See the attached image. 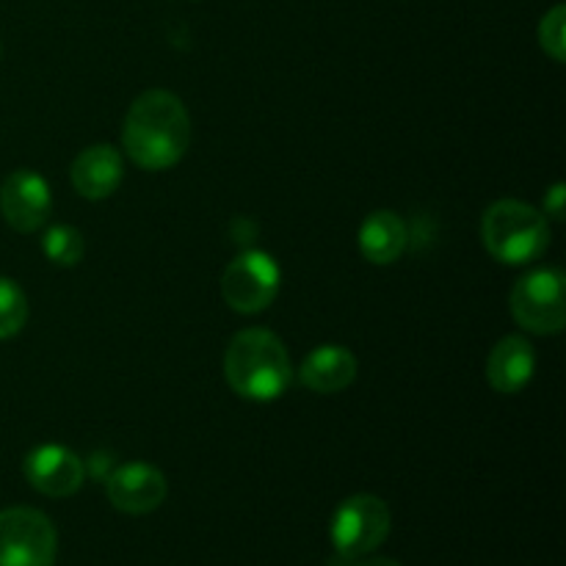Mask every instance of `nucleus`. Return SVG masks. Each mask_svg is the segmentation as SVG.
Here are the masks:
<instances>
[{
	"label": "nucleus",
	"instance_id": "obj_18",
	"mask_svg": "<svg viewBox=\"0 0 566 566\" xmlns=\"http://www.w3.org/2000/svg\"><path fill=\"white\" fill-rule=\"evenodd\" d=\"M564 199H566L564 182H556V186L551 188V193L545 197V213L553 216V219H564Z\"/></svg>",
	"mask_w": 566,
	"mask_h": 566
},
{
	"label": "nucleus",
	"instance_id": "obj_16",
	"mask_svg": "<svg viewBox=\"0 0 566 566\" xmlns=\"http://www.w3.org/2000/svg\"><path fill=\"white\" fill-rule=\"evenodd\" d=\"M28 298L14 280L0 276V340H9L25 326Z\"/></svg>",
	"mask_w": 566,
	"mask_h": 566
},
{
	"label": "nucleus",
	"instance_id": "obj_1",
	"mask_svg": "<svg viewBox=\"0 0 566 566\" xmlns=\"http://www.w3.org/2000/svg\"><path fill=\"white\" fill-rule=\"evenodd\" d=\"M125 153L147 171H164L191 147V116L177 94L153 88L130 105L122 127Z\"/></svg>",
	"mask_w": 566,
	"mask_h": 566
},
{
	"label": "nucleus",
	"instance_id": "obj_7",
	"mask_svg": "<svg viewBox=\"0 0 566 566\" xmlns=\"http://www.w3.org/2000/svg\"><path fill=\"white\" fill-rule=\"evenodd\" d=\"M280 282L282 271L276 260L252 249V252H243L241 258L227 265L224 276H221V293L235 313L254 315L263 313L274 302L276 293H280Z\"/></svg>",
	"mask_w": 566,
	"mask_h": 566
},
{
	"label": "nucleus",
	"instance_id": "obj_3",
	"mask_svg": "<svg viewBox=\"0 0 566 566\" xmlns=\"http://www.w3.org/2000/svg\"><path fill=\"white\" fill-rule=\"evenodd\" d=\"M481 235L492 258L509 265L534 263L551 247V224L545 216L517 199L490 205L481 219Z\"/></svg>",
	"mask_w": 566,
	"mask_h": 566
},
{
	"label": "nucleus",
	"instance_id": "obj_15",
	"mask_svg": "<svg viewBox=\"0 0 566 566\" xmlns=\"http://www.w3.org/2000/svg\"><path fill=\"white\" fill-rule=\"evenodd\" d=\"M42 249L48 254L50 263L55 265H77L83 260V252H86V243H83V235L75 230V227H50L48 235L42 238Z\"/></svg>",
	"mask_w": 566,
	"mask_h": 566
},
{
	"label": "nucleus",
	"instance_id": "obj_6",
	"mask_svg": "<svg viewBox=\"0 0 566 566\" xmlns=\"http://www.w3.org/2000/svg\"><path fill=\"white\" fill-rule=\"evenodd\" d=\"M512 313L523 329L536 335H556L566 324V285L558 269L525 274L512 291Z\"/></svg>",
	"mask_w": 566,
	"mask_h": 566
},
{
	"label": "nucleus",
	"instance_id": "obj_2",
	"mask_svg": "<svg viewBox=\"0 0 566 566\" xmlns=\"http://www.w3.org/2000/svg\"><path fill=\"white\" fill-rule=\"evenodd\" d=\"M224 374L232 390L249 401H274L287 390L293 376L287 348L274 332L243 329L232 337L224 357Z\"/></svg>",
	"mask_w": 566,
	"mask_h": 566
},
{
	"label": "nucleus",
	"instance_id": "obj_4",
	"mask_svg": "<svg viewBox=\"0 0 566 566\" xmlns=\"http://www.w3.org/2000/svg\"><path fill=\"white\" fill-rule=\"evenodd\" d=\"M390 509L376 495H354L337 506L332 517V545L340 558H357L374 553L390 534Z\"/></svg>",
	"mask_w": 566,
	"mask_h": 566
},
{
	"label": "nucleus",
	"instance_id": "obj_14",
	"mask_svg": "<svg viewBox=\"0 0 566 566\" xmlns=\"http://www.w3.org/2000/svg\"><path fill=\"white\" fill-rule=\"evenodd\" d=\"M407 224L392 210H376L359 227V249L363 258L376 265H390L407 249Z\"/></svg>",
	"mask_w": 566,
	"mask_h": 566
},
{
	"label": "nucleus",
	"instance_id": "obj_13",
	"mask_svg": "<svg viewBox=\"0 0 566 566\" xmlns=\"http://www.w3.org/2000/svg\"><path fill=\"white\" fill-rule=\"evenodd\" d=\"M354 379H357V357L346 346H318L307 354L298 370V381L321 396L346 390Z\"/></svg>",
	"mask_w": 566,
	"mask_h": 566
},
{
	"label": "nucleus",
	"instance_id": "obj_10",
	"mask_svg": "<svg viewBox=\"0 0 566 566\" xmlns=\"http://www.w3.org/2000/svg\"><path fill=\"white\" fill-rule=\"evenodd\" d=\"M166 475L147 462H130L108 475V501L125 514H149L166 501Z\"/></svg>",
	"mask_w": 566,
	"mask_h": 566
},
{
	"label": "nucleus",
	"instance_id": "obj_8",
	"mask_svg": "<svg viewBox=\"0 0 566 566\" xmlns=\"http://www.w3.org/2000/svg\"><path fill=\"white\" fill-rule=\"evenodd\" d=\"M50 208H53L50 186L36 171H11L0 186V210L17 232H36L48 221Z\"/></svg>",
	"mask_w": 566,
	"mask_h": 566
},
{
	"label": "nucleus",
	"instance_id": "obj_17",
	"mask_svg": "<svg viewBox=\"0 0 566 566\" xmlns=\"http://www.w3.org/2000/svg\"><path fill=\"white\" fill-rule=\"evenodd\" d=\"M539 44L553 61L566 59V9L564 6H553L539 22Z\"/></svg>",
	"mask_w": 566,
	"mask_h": 566
},
{
	"label": "nucleus",
	"instance_id": "obj_19",
	"mask_svg": "<svg viewBox=\"0 0 566 566\" xmlns=\"http://www.w3.org/2000/svg\"><path fill=\"white\" fill-rule=\"evenodd\" d=\"M354 566H401L392 558H365V562H357Z\"/></svg>",
	"mask_w": 566,
	"mask_h": 566
},
{
	"label": "nucleus",
	"instance_id": "obj_11",
	"mask_svg": "<svg viewBox=\"0 0 566 566\" xmlns=\"http://www.w3.org/2000/svg\"><path fill=\"white\" fill-rule=\"evenodd\" d=\"M536 370V354L525 337L509 335L495 343L490 359H486V379L492 390L503 396H514L531 381Z\"/></svg>",
	"mask_w": 566,
	"mask_h": 566
},
{
	"label": "nucleus",
	"instance_id": "obj_12",
	"mask_svg": "<svg viewBox=\"0 0 566 566\" xmlns=\"http://www.w3.org/2000/svg\"><path fill=\"white\" fill-rule=\"evenodd\" d=\"M125 169L122 155L111 144H94L83 149L72 164V186L86 199H108L119 188Z\"/></svg>",
	"mask_w": 566,
	"mask_h": 566
},
{
	"label": "nucleus",
	"instance_id": "obj_5",
	"mask_svg": "<svg viewBox=\"0 0 566 566\" xmlns=\"http://www.w3.org/2000/svg\"><path fill=\"white\" fill-rule=\"evenodd\" d=\"M59 536L36 509L14 506L0 512V566H53Z\"/></svg>",
	"mask_w": 566,
	"mask_h": 566
},
{
	"label": "nucleus",
	"instance_id": "obj_9",
	"mask_svg": "<svg viewBox=\"0 0 566 566\" xmlns=\"http://www.w3.org/2000/svg\"><path fill=\"white\" fill-rule=\"evenodd\" d=\"M25 479L48 497H70L86 481L81 457L64 446H39L25 459Z\"/></svg>",
	"mask_w": 566,
	"mask_h": 566
}]
</instances>
